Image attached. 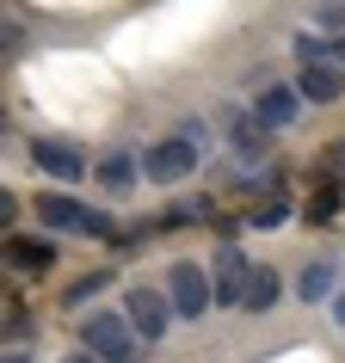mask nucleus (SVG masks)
<instances>
[{
	"label": "nucleus",
	"instance_id": "nucleus-1",
	"mask_svg": "<svg viewBox=\"0 0 345 363\" xmlns=\"http://www.w3.org/2000/svg\"><path fill=\"white\" fill-rule=\"evenodd\" d=\"M80 345L99 363H136V326L124 314H87L80 320Z\"/></svg>",
	"mask_w": 345,
	"mask_h": 363
},
{
	"label": "nucleus",
	"instance_id": "nucleus-2",
	"mask_svg": "<svg viewBox=\"0 0 345 363\" xmlns=\"http://www.w3.org/2000/svg\"><path fill=\"white\" fill-rule=\"evenodd\" d=\"M38 222L43 228H62V234H111V216H99V210H87L80 197H50L43 191L38 197Z\"/></svg>",
	"mask_w": 345,
	"mask_h": 363
},
{
	"label": "nucleus",
	"instance_id": "nucleus-3",
	"mask_svg": "<svg viewBox=\"0 0 345 363\" xmlns=\"http://www.w3.org/2000/svg\"><path fill=\"white\" fill-rule=\"evenodd\" d=\"M167 296H172V314L197 320V314L216 302V284H210V271H197V265H172L167 271Z\"/></svg>",
	"mask_w": 345,
	"mask_h": 363
},
{
	"label": "nucleus",
	"instance_id": "nucleus-4",
	"mask_svg": "<svg viewBox=\"0 0 345 363\" xmlns=\"http://www.w3.org/2000/svg\"><path fill=\"white\" fill-rule=\"evenodd\" d=\"M124 320L136 326V339H160L167 333V320H172V296H160V289H130L124 296Z\"/></svg>",
	"mask_w": 345,
	"mask_h": 363
},
{
	"label": "nucleus",
	"instance_id": "nucleus-5",
	"mask_svg": "<svg viewBox=\"0 0 345 363\" xmlns=\"http://www.w3.org/2000/svg\"><path fill=\"white\" fill-rule=\"evenodd\" d=\"M142 172H148V179H160V185H172V179H192V172H197V142H185V135L154 142L148 160H142Z\"/></svg>",
	"mask_w": 345,
	"mask_h": 363
},
{
	"label": "nucleus",
	"instance_id": "nucleus-6",
	"mask_svg": "<svg viewBox=\"0 0 345 363\" xmlns=\"http://www.w3.org/2000/svg\"><path fill=\"white\" fill-rule=\"evenodd\" d=\"M247 277H253V265H247V252H241V247H222V252H216V302H222V308H241Z\"/></svg>",
	"mask_w": 345,
	"mask_h": 363
},
{
	"label": "nucleus",
	"instance_id": "nucleus-7",
	"mask_svg": "<svg viewBox=\"0 0 345 363\" xmlns=\"http://www.w3.org/2000/svg\"><path fill=\"white\" fill-rule=\"evenodd\" d=\"M296 93L314 99V105H333V99H345V68L339 62H308L296 74Z\"/></svg>",
	"mask_w": 345,
	"mask_h": 363
},
{
	"label": "nucleus",
	"instance_id": "nucleus-8",
	"mask_svg": "<svg viewBox=\"0 0 345 363\" xmlns=\"http://www.w3.org/2000/svg\"><path fill=\"white\" fill-rule=\"evenodd\" d=\"M31 160H38L43 172H56V179H80V172H87V154L68 148V142H50V135L31 142Z\"/></svg>",
	"mask_w": 345,
	"mask_h": 363
},
{
	"label": "nucleus",
	"instance_id": "nucleus-9",
	"mask_svg": "<svg viewBox=\"0 0 345 363\" xmlns=\"http://www.w3.org/2000/svg\"><path fill=\"white\" fill-rule=\"evenodd\" d=\"M6 259H13L19 271H50V265H56V247H50V240H25V234H13V240H6Z\"/></svg>",
	"mask_w": 345,
	"mask_h": 363
},
{
	"label": "nucleus",
	"instance_id": "nucleus-10",
	"mask_svg": "<svg viewBox=\"0 0 345 363\" xmlns=\"http://www.w3.org/2000/svg\"><path fill=\"white\" fill-rule=\"evenodd\" d=\"M278 289H284V284H278V271H271V265H253V277H247V296H241V308H247V314H265V308L278 302Z\"/></svg>",
	"mask_w": 345,
	"mask_h": 363
},
{
	"label": "nucleus",
	"instance_id": "nucleus-11",
	"mask_svg": "<svg viewBox=\"0 0 345 363\" xmlns=\"http://www.w3.org/2000/svg\"><path fill=\"white\" fill-rule=\"evenodd\" d=\"M333 277H339L333 259H314V265H302V277H296V296H302V302H327V296H333Z\"/></svg>",
	"mask_w": 345,
	"mask_h": 363
},
{
	"label": "nucleus",
	"instance_id": "nucleus-12",
	"mask_svg": "<svg viewBox=\"0 0 345 363\" xmlns=\"http://www.w3.org/2000/svg\"><path fill=\"white\" fill-rule=\"evenodd\" d=\"M136 172H142V167H136L130 154H105V160H99V185H105L111 197H124L136 185Z\"/></svg>",
	"mask_w": 345,
	"mask_h": 363
},
{
	"label": "nucleus",
	"instance_id": "nucleus-13",
	"mask_svg": "<svg viewBox=\"0 0 345 363\" xmlns=\"http://www.w3.org/2000/svg\"><path fill=\"white\" fill-rule=\"evenodd\" d=\"M296 99L302 93H290V86H271V93H259V123H296Z\"/></svg>",
	"mask_w": 345,
	"mask_h": 363
},
{
	"label": "nucleus",
	"instance_id": "nucleus-14",
	"mask_svg": "<svg viewBox=\"0 0 345 363\" xmlns=\"http://www.w3.org/2000/svg\"><path fill=\"white\" fill-rule=\"evenodd\" d=\"M105 284H111V271H87V277H80V284H68V302H93V296H99V289H105Z\"/></svg>",
	"mask_w": 345,
	"mask_h": 363
},
{
	"label": "nucleus",
	"instance_id": "nucleus-15",
	"mask_svg": "<svg viewBox=\"0 0 345 363\" xmlns=\"http://www.w3.org/2000/svg\"><path fill=\"white\" fill-rule=\"evenodd\" d=\"M265 130L271 123H241V130H234V148L241 154H265Z\"/></svg>",
	"mask_w": 345,
	"mask_h": 363
},
{
	"label": "nucleus",
	"instance_id": "nucleus-16",
	"mask_svg": "<svg viewBox=\"0 0 345 363\" xmlns=\"http://www.w3.org/2000/svg\"><path fill=\"white\" fill-rule=\"evenodd\" d=\"M284 216H290V203H259V210H253V228H278Z\"/></svg>",
	"mask_w": 345,
	"mask_h": 363
},
{
	"label": "nucleus",
	"instance_id": "nucleus-17",
	"mask_svg": "<svg viewBox=\"0 0 345 363\" xmlns=\"http://www.w3.org/2000/svg\"><path fill=\"white\" fill-rule=\"evenodd\" d=\"M333 320H339V326H345V296H333Z\"/></svg>",
	"mask_w": 345,
	"mask_h": 363
},
{
	"label": "nucleus",
	"instance_id": "nucleus-18",
	"mask_svg": "<svg viewBox=\"0 0 345 363\" xmlns=\"http://www.w3.org/2000/svg\"><path fill=\"white\" fill-rule=\"evenodd\" d=\"M68 363H99V357H93V351H80V357H68Z\"/></svg>",
	"mask_w": 345,
	"mask_h": 363
},
{
	"label": "nucleus",
	"instance_id": "nucleus-19",
	"mask_svg": "<svg viewBox=\"0 0 345 363\" xmlns=\"http://www.w3.org/2000/svg\"><path fill=\"white\" fill-rule=\"evenodd\" d=\"M333 160H339V167H345V142H339V148H333Z\"/></svg>",
	"mask_w": 345,
	"mask_h": 363
}]
</instances>
